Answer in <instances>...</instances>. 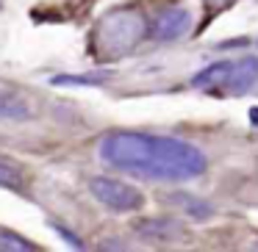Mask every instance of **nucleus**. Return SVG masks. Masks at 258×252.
Returning <instances> with one entry per match:
<instances>
[{
	"instance_id": "5",
	"label": "nucleus",
	"mask_w": 258,
	"mask_h": 252,
	"mask_svg": "<svg viewBox=\"0 0 258 252\" xmlns=\"http://www.w3.org/2000/svg\"><path fill=\"white\" fill-rule=\"evenodd\" d=\"M255 83H258V58L247 56V58H241V61H236L233 67H230V78H228L225 92H230V95H244V92H250Z\"/></svg>"
},
{
	"instance_id": "7",
	"label": "nucleus",
	"mask_w": 258,
	"mask_h": 252,
	"mask_svg": "<svg viewBox=\"0 0 258 252\" xmlns=\"http://www.w3.org/2000/svg\"><path fill=\"white\" fill-rule=\"evenodd\" d=\"M31 117V106L23 95L9 89H0V119H14V122H23Z\"/></svg>"
},
{
	"instance_id": "2",
	"label": "nucleus",
	"mask_w": 258,
	"mask_h": 252,
	"mask_svg": "<svg viewBox=\"0 0 258 252\" xmlns=\"http://www.w3.org/2000/svg\"><path fill=\"white\" fill-rule=\"evenodd\" d=\"M147 34L145 14L134 6L114 9L92 31V56L97 61H117L134 53Z\"/></svg>"
},
{
	"instance_id": "4",
	"label": "nucleus",
	"mask_w": 258,
	"mask_h": 252,
	"mask_svg": "<svg viewBox=\"0 0 258 252\" xmlns=\"http://www.w3.org/2000/svg\"><path fill=\"white\" fill-rule=\"evenodd\" d=\"M189 23H191V17H189L186 9H167V12H161L153 20L150 34L156 36L158 42H175L189 31Z\"/></svg>"
},
{
	"instance_id": "8",
	"label": "nucleus",
	"mask_w": 258,
	"mask_h": 252,
	"mask_svg": "<svg viewBox=\"0 0 258 252\" xmlns=\"http://www.w3.org/2000/svg\"><path fill=\"white\" fill-rule=\"evenodd\" d=\"M0 186L3 189H12V191H20L25 186V172L17 161L6 158L0 152Z\"/></svg>"
},
{
	"instance_id": "9",
	"label": "nucleus",
	"mask_w": 258,
	"mask_h": 252,
	"mask_svg": "<svg viewBox=\"0 0 258 252\" xmlns=\"http://www.w3.org/2000/svg\"><path fill=\"white\" fill-rule=\"evenodd\" d=\"M111 78V72L100 69V72H89V75H58L56 83H81V86H95V83H103V80Z\"/></svg>"
},
{
	"instance_id": "12",
	"label": "nucleus",
	"mask_w": 258,
	"mask_h": 252,
	"mask_svg": "<svg viewBox=\"0 0 258 252\" xmlns=\"http://www.w3.org/2000/svg\"><path fill=\"white\" fill-rule=\"evenodd\" d=\"M236 0H203V6H206L208 17H217L219 12H225V9H230Z\"/></svg>"
},
{
	"instance_id": "10",
	"label": "nucleus",
	"mask_w": 258,
	"mask_h": 252,
	"mask_svg": "<svg viewBox=\"0 0 258 252\" xmlns=\"http://www.w3.org/2000/svg\"><path fill=\"white\" fill-rule=\"evenodd\" d=\"M136 230H142L145 235H156V238H169V235H175V233H178V230H175L169 222H161V224H158L156 219H147V222L142 224V227L136 224Z\"/></svg>"
},
{
	"instance_id": "6",
	"label": "nucleus",
	"mask_w": 258,
	"mask_h": 252,
	"mask_svg": "<svg viewBox=\"0 0 258 252\" xmlns=\"http://www.w3.org/2000/svg\"><path fill=\"white\" fill-rule=\"evenodd\" d=\"M230 67H233V61H219V64H211V67H206L203 72H197L195 78H191V83H195V89H203V92H211V89H225L228 86V78H230Z\"/></svg>"
},
{
	"instance_id": "11",
	"label": "nucleus",
	"mask_w": 258,
	"mask_h": 252,
	"mask_svg": "<svg viewBox=\"0 0 258 252\" xmlns=\"http://www.w3.org/2000/svg\"><path fill=\"white\" fill-rule=\"evenodd\" d=\"M0 249H9V252H28V249H34V244H31V241H25L23 235L3 233V230H0Z\"/></svg>"
},
{
	"instance_id": "1",
	"label": "nucleus",
	"mask_w": 258,
	"mask_h": 252,
	"mask_svg": "<svg viewBox=\"0 0 258 252\" xmlns=\"http://www.w3.org/2000/svg\"><path fill=\"white\" fill-rule=\"evenodd\" d=\"M100 158L111 169L139 175L145 180L186 183L206 172L208 161L200 147L175 136H153L117 130L100 141Z\"/></svg>"
},
{
	"instance_id": "3",
	"label": "nucleus",
	"mask_w": 258,
	"mask_h": 252,
	"mask_svg": "<svg viewBox=\"0 0 258 252\" xmlns=\"http://www.w3.org/2000/svg\"><path fill=\"white\" fill-rule=\"evenodd\" d=\"M89 191L100 205L111 208L117 213H128L142 208L145 197H142L139 189H134L131 183H122V180H114V178H95L89 183Z\"/></svg>"
}]
</instances>
